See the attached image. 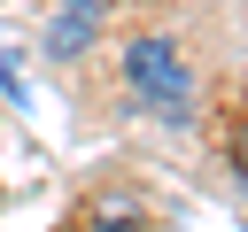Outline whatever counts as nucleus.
I'll return each instance as SVG.
<instances>
[{"label":"nucleus","instance_id":"nucleus-2","mask_svg":"<svg viewBox=\"0 0 248 232\" xmlns=\"http://www.w3.org/2000/svg\"><path fill=\"white\" fill-rule=\"evenodd\" d=\"M85 39H93V0H70V15H54L46 46H54V54H78Z\"/></svg>","mask_w":248,"mask_h":232},{"label":"nucleus","instance_id":"nucleus-3","mask_svg":"<svg viewBox=\"0 0 248 232\" xmlns=\"http://www.w3.org/2000/svg\"><path fill=\"white\" fill-rule=\"evenodd\" d=\"M240 186H248V131H240Z\"/></svg>","mask_w":248,"mask_h":232},{"label":"nucleus","instance_id":"nucleus-1","mask_svg":"<svg viewBox=\"0 0 248 232\" xmlns=\"http://www.w3.org/2000/svg\"><path fill=\"white\" fill-rule=\"evenodd\" d=\"M124 70H132V93H140L155 116H170V124H178V116L194 108V77L178 70V46H170V39H140Z\"/></svg>","mask_w":248,"mask_h":232}]
</instances>
